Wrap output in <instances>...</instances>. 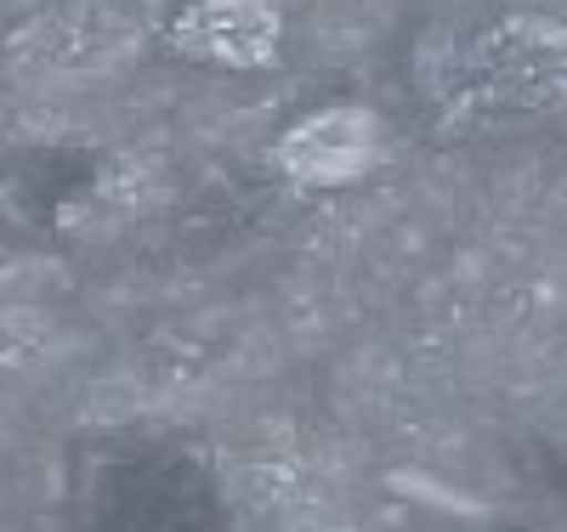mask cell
I'll list each match as a JSON object with an SVG mask.
<instances>
[{
  "label": "cell",
  "mask_w": 567,
  "mask_h": 532,
  "mask_svg": "<svg viewBox=\"0 0 567 532\" xmlns=\"http://www.w3.org/2000/svg\"><path fill=\"white\" fill-rule=\"evenodd\" d=\"M414 91L449 131L567 125V23L516 12L437 29L414 52Z\"/></svg>",
  "instance_id": "1"
},
{
  "label": "cell",
  "mask_w": 567,
  "mask_h": 532,
  "mask_svg": "<svg viewBox=\"0 0 567 532\" xmlns=\"http://www.w3.org/2000/svg\"><path fill=\"white\" fill-rule=\"evenodd\" d=\"M386 159V125L363 103H323L272 142V165L296 187H347Z\"/></svg>",
  "instance_id": "2"
},
{
  "label": "cell",
  "mask_w": 567,
  "mask_h": 532,
  "mask_svg": "<svg viewBox=\"0 0 567 532\" xmlns=\"http://www.w3.org/2000/svg\"><path fill=\"white\" fill-rule=\"evenodd\" d=\"M171 45L210 69H267L284 45V0H187Z\"/></svg>",
  "instance_id": "3"
}]
</instances>
